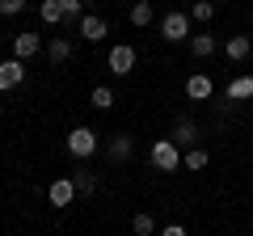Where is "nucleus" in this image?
Listing matches in <instances>:
<instances>
[{
	"label": "nucleus",
	"mask_w": 253,
	"mask_h": 236,
	"mask_svg": "<svg viewBox=\"0 0 253 236\" xmlns=\"http://www.w3.org/2000/svg\"><path fill=\"white\" fill-rule=\"evenodd\" d=\"M148 160H152V169H161V173H177L181 169V148L165 135V139H156V144L148 148Z\"/></svg>",
	"instance_id": "1"
},
{
	"label": "nucleus",
	"mask_w": 253,
	"mask_h": 236,
	"mask_svg": "<svg viewBox=\"0 0 253 236\" xmlns=\"http://www.w3.org/2000/svg\"><path fill=\"white\" fill-rule=\"evenodd\" d=\"M161 38L165 42H190V13L173 9L161 17Z\"/></svg>",
	"instance_id": "2"
},
{
	"label": "nucleus",
	"mask_w": 253,
	"mask_h": 236,
	"mask_svg": "<svg viewBox=\"0 0 253 236\" xmlns=\"http://www.w3.org/2000/svg\"><path fill=\"white\" fill-rule=\"evenodd\" d=\"M68 152H72L76 160H89V156L97 152V131L93 127H72L68 131Z\"/></svg>",
	"instance_id": "3"
},
{
	"label": "nucleus",
	"mask_w": 253,
	"mask_h": 236,
	"mask_svg": "<svg viewBox=\"0 0 253 236\" xmlns=\"http://www.w3.org/2000/svg\"><path fill=\"white\" fill-rule=\"evenodd\" d=\"M106 64H110L114 76H131V72H135V46H131V42H114Z\"/></svg>",
	"instance_id": "4"
},
{
	"label": "nucleus",
	"mask_w": 253,
	"mask_h": 236,
	"mask_svg": "<svg viewBox=\"0 0 253 236\" xmlns=\"http://www.w3.org/2000/svg\"><path fill=\"white\" fill-rule=\"evenodd\" d=\"M76 198H81V194H76V182H72V177H55V182L51 186H46V202H51V207H72V202Z\"/></svg>",
	"instance_id": "5"
},
{
	"label": "nucleus",
	"mask_w": 253,
	"mask_h": 236,
	"mask_svg": "<svg viewBox=\"0 0 253 236\" xmlns=\"http://www.w3.org/2000/svg\"><path fill=\"white\" fill-rule=\"evenodd\" d=\"M169 139H173V144L181 148V152H190V148H199V122L181 114L177 122H173V135H169Z\"/></svg>",
	"instance_id": "6"
},
{
	"label": "nucleus",
	"mask_w": 253,
	"mask_h": 236,
	"mask_svg": "<svg viewBox=\"0 0 253 236\" xmlns=\"http://www.w3.org/2000/svg\"><path fill=\"white\" fill-rule=\"evenodd\" d=\"M110 164H131V156H135V139L126 135V131H118V135H110V148H106Z\"/></svg>",
	"instance_id": "7"
},
{
	"label": "nucleus",
	"mask_w": 253,
	"mask_h": 236,
	"mask_svg": "<svg viewBox=\"0 0 253 236\" xmlns=\"http://www.w3.org/2000/svg\"><path fill=\"white\" fill-rule=\"evenodd\" d=\"M76 34H81L84 42H101V38L110 34V26H106L101 17H97V13H84V17L76 21Z\"/></svg>",
	"instance_id": "8"
},
{
	"label": "nucleus",
	"mask_w": 253,
	"mask_h": 236,
	"mask_svg": "<svg viewBox=\"0 0 253 236\" xmlns=\"http://www.w3.org/2000/svg\"><path fill=\"white\" fill-rule=\"evenodd\" d=\"M42 51V38L34 34V30H21L17 38H13V59H21V64H26L30 55H38Z\"/></svg>",
	"instance_id": "9"
},
{
	"label": "nucleus",
	"mask_w": 253,
	"mask_h": 236,
	"mask_svg": "<svg viewBox=\"0 0 253 236\" xmlns=\"http://www.w3.org/2000/svg\"><path fill=\"white\" fill-rule=\"evenodd\" d=\"M21 80H26V64H21V59H4V64H0V93L17 89Z\"/></svg>",
	"instance_id": "10"
},
{
	"label": "nucleus",
	"mask_w": 253,
	"mask_h": 236,
	"mask_svg": "<svg viewBox=\"0 0 253 236\" xmlns=\"http://www.w3.org/2000/svg\"><path fill=\"white\" fill-rule=\"evenodd\" d=\"M211 93H215V84H211L207 72H194V76L186 80V97H190V101H207Z\"/></svg>",
	"instance_id": "11"
},
{
	"label": "nucleus",
	"mask_w": 253,
	"mask_h": 236,
	"mask_svg": "<svg viewBox=\"0 0 253 236\" xmlns=\"http://www.w3.org/2000/svg\"><path fill=\"white\" fill-rule=\"evenodd\" d=\"M249 51H253V38H249V34H232V38L224 42V55L232 59V64H245Z\"/></svg>",
	"instance_id": "12"
},
{
	"label": "nucleus",
	"mask_w": 253,
	"mask_h": 236,
	"mask_svg": "<svg viewBox=\"0 0 253 236\" xmlns=\"http://www.w3.org/2000/svg\"><path fill=\"white\" fill-rule=\"evenodd\" d=\"M224 97H228V101H249V97H253V76H249V72H245V76H232L228 89H224Z\"/></svg>",
	"instance_id": "13"
},
{
	"label": "nucleus",
	"mask_w": 253,
	"mask_h": 236,
	"mask_svg": "<svg viewBox=\"0 0 253 236\" xmlns=\"http://www.w3.org/2000/svg\"><path fill=\"white\" fill-rule=\"evenodd\" d=\"M190 55L194 59H211L215 55V34H190Z\"/></svg>",
	"instance_id": "14"
},
{
	"label": "nucleus",
	"mask_w": 253,
	"mask_h": 236,
	"mask_svg": "<svg viewBox=\"0 0 253 236\" xmlns=\"http://www.w3.org/2000/svg\"><path fill=\"white\" fill-rule=\"evenodd\" d=\"M190 21H203V26H211L215 21V0H190Z\"/></svg>",
	"instance_id": "15"
},
{
	"label": "nucleus",
	"mask_w": 253,
	"mask_h": 236,
	"mask_svg": "<svg viewBox=\"0 0 253 236\" xmlns=\"http://www.w3.org/2000/svg\"><path fill=\"white\" fill-rule=\"evenodd\" d=\"M46 59H51V64H68V59H72V38H51Z\"/></svg>",
	"instance_id": "16"
},
{
	"label": "nucleus",
	"mask_w": 253,
	"mask_h": 236,
	"mask_svg": "<svg viewBox=\"0 0 253 236\" xmlns=\"http://www.w3.org/2000/svg\"><path fill=\"white\" fill-rule=\"evenodd\" d=\"M207 160H211V152H207V148H190V152H181V169H190V173L207 169Z\"/></svg>",
	"instance_id": "17"
},
{
	"label": "nucleus",
	"mask_w": 253,
	"mask_h": 236,
	"mask_svg": "<svg viewBox=\"0 0 253 236\" xmlns=\"http://www.w3.org/2000/svg\"><path fill=\"white\" fill-rule=\"evenodd\" d=\"M72 182H76V194H81V198H93V194H97V177H93L89 169H76Z\"/></svg>",
	"instance_id": "18"
},
{
	"label": "nucleus",
	"mask_w": 253,
	"mask_h": 236,
	"mask_svg": "<svg viewBox=\"0 0 253 236\" xmlns=\"http://www.w3.org/2000/svg\"><path fill=\"white\" fill-rule=\"evenodd\" d=\"M114 101H118L114 89H106V84H97V89L89 93V106H93V110H114Z\"/></svg>",
	"instance_id": "19"
},
{
	"label": "nucleus",
	"mask_w": 253,
	"mask_h": 236,
	"mask_svg": "<svg viewBox=\"0 0 253 236\" xmlns=\"http://www.w3.org/2000/svg\"><path fill=\"white\" fill-rule=\"evenodd\" d=\"M152 17H156V13H152V4H148V0H135V4H131V26L144 30V26H152Z\"/></svg>",
	"instance_id": "20"
},
{
	"label": "nucleus",
	"mask_w": 253,
	"mask_h": 236,
	"mask_svg": "<svg viewBox=\"0 0 253 236\" xmlns=\"http://www.w3.org/2000/svg\"><path fill=\"white\" fill-rule=\"evenodd\" d=\"M131 232H135V236H156V219L148 215V211H139V215L131 219Z\"/></svg>",
	"instance_id": "21"
},
{
	"label": "nucleus",
	"mask_w": 253,
	"mask_h": 236,
	"mask_svg": "<svg viewBox=\"0 0 253 236\" xmlns=\"http://www.w3.org/2000/svg\"><path fill=\"white\" fill-rule=\"evenodd\" d=\"M42 21H46V26H59V21H63V4H59V0H42Z\"/></svg>",
	"instance_id": "22"
},
{
	"label": "nucleus",
	"mask_w": 253,
	"mask_h": 236,
	"mask_svg": "<svg viewBox=\"0 0 253 236\" xmlns=\"http://www.w3.org/2000/svg\"><path fill=\"white\" fill-rule=\"evenodd\" d=\"M63 4V17H84V0H59Z\"/></svg>",
	"instance_id": "23"
},
{
	"label": "nucleus",
	"mask_w": 253,
	"mask_h": 236,
	"mask_svg": "<svg viewBox=\"0 0 253 236\" xmlns=\"http://www.w3.org/2000/svg\"><path fill=\"white\" fill-rule=\"evenodd\" d=\"M21 9H26V0H0V13H4V17H17Z\"/></svg>",
	"instance_id": "24"
},
{
	"label": "nucleus",
	"mask_w": 253,
	"mask_h": 236,
	"mask_svg": "<svg viewBox=\"0 0 253 236\" xmlns=\"http://www.w3.org/2000/svg\"><path fill=\"white\" fill-rule=\"evenodd\" d=\"M156 236H190V232H186V228H181V224H169V228H161V232H156Z\"/></svg>",
	"instance_id": "25"
},
{
	"label": "nucleus",
	"mask_w": 253,
	"mask_h": 236,
	"mask_svg": "<svg viewBox=\"0 0 253 236\" xmlns=\"http://www.w3.org/2000/svg\"><path fill=\"white\" fill-rule=\"evenodd\" d=\"M148 4H152V0H148Z\"/></svg>",
	"instance_id": "26"
}]
</instances>
